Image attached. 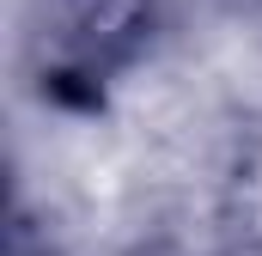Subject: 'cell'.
<instances>
[{
  "instance_id": "cell-1",
  "label": "cell",
  "mask_w": 262,
  "mask_h": 256,
  "mask_svg": "<svg viewBox=\"0 0 262 256\" xmlns=\"http://www.w3.org/2000/svg\"><path fill=\"white\" fill-rule=\"evenodd\" d=\"M152 0H37L31 6V61L37 86L61 104H98L146 43H152Z\"/></svg>"
}]
</instances>
